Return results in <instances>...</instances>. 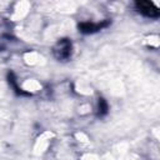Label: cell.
<instances>
[{
  "instance_id": "6da1fadb",
  "label": "cell",
  "mask_w": 160,
  "mask_h": 160,
  "mask_svg": "<svg viewBox=\"0 0 160 160\" xmlns=\"http://www.w3.org/2000/svg\"><path fill=\"white\" fill-rule=\"evenodd\" d=\"M135 5H136L138 10L146 16H150V18H158L159 16L158 8L150 1H136Z\"/></svg>"
}]
</instances>
